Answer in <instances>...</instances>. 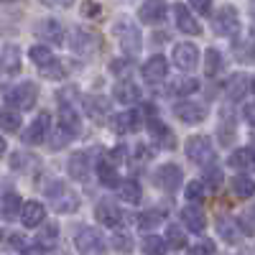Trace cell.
<instances>
[{
  "instance_id": "1",
  "label": "cell",
  "mask_w": 255,
  "mask_h": 255,
  "mask_svg": "<svg viewBox=\"0 0 255 255\" xmlns=\"http://www.w3.org/2000/svg\"><path fill=\"white\" fill-rule=\"evenodd\" d=\"M113 31H115L120 46H123V51H125L128 56H138V54H140V49H143V36H140L138 26H133L130 20L120 18L118 23L113 26Z\"/></svg>"
},
{
  "instance_id": "2",
  "label": "cell",
  "mask_w": 255,
  "mask_h": 255,
  "mask_svg": "<svg viewBox=\"0 0 255 255\" xmlns=\"http://www.w3.org/2000/svg\"><path fill=\"white\" fill-rule=\"evenodd\" d=\"M74 245H77L79 255H102L105 253V240L100 235V230H95V227H79V232L74 235Z\"/></svg>"
},
{
  "instance_id": "3",
  "label": "cell",
  "mask_w": 255,
  "mask_h": 255,
  "mask_svg": "<svg viewBox=\"0 0 255 255\" xmlns=\"http://www.w3.org/2000/svg\"><path fill=\"white\" fill-rule=\"evenodd\" d=\"M212 26H215V31L220 36H238L240 31V18H238V10L235 5H222L215 15V20H212Z\"/></svg>"
},
{
  "instance_id": "4",
  "label": "cell",
  "mask_w": 255,
  "mask_h": 255,
  "mask_svg": "<svg viewBox=\"0 0 255 255\" xmlns=\"http://www.w3.org/2000/svg\"><path fill=\"white\" fill-rule=\"evenodd\" d=\"M102 46V41L95 31L90 28H77L74 36H72V49L79 54V56H95Z\"/></svg>"
},
{
  "instance_id": "5",
  "label": "cell",
  "mask_w": 255,
  "mask_h": 255,
  "mask_svg": "<svg viewBox=\"0 0 255 255\" xmlns=\"http://www.w3.org/2000/svg\"><path fill=\"white\" fill-rule=\"evenodd\" d=\"M36 100H38L36 82H23V84H18V87H13L8 92V102L13 108H20V110H31L36 105Z\"/></svg>"
},
{
  "instance_id": "6",
  "label": "cell",
  "mask_w": 255,
  "mask_h": 255,
  "mask_svg": "<svg viewBox=\"0 0 255 255\" xmlns=\"http://www.w3.org/2000/svg\"><path fill=\"white\" fill-rule=\"evenodd\" d=\"M186 156L194 161V163L207 166L212 158H215V148H212V143L204 135H194V138L186 140Z\"/></svg>"
},
{
  "instance_id": "7",
  "label": "cell",
  "mask_w": 255,
  "mask_h": 255,
  "mask_svg": "<svg viewBox=\"0 0 255 255\" xmlns=\"http://www.w3.org/2000/svg\"><path fill=\"white\" fill-rule=\"evenodd\" d=\"M49 130H51V115L49 113H38L36 120L23 130V143H28V145L44 143V138L49 135Z\"/></svg>"
},
{
  "instance_id": "8",
  "label": "cell",
  "mask_w": 255,
  "mask_h": 255,
  "mask_svg": "<svg viewBox=\"0 0 255 255\" xmlns=\"http://www.w3.org/2000/svg\"><path fill=\"white\" fill-rule=\"evenodd\" d=\"M36 36L44 41V44H51V46H59L64 44V28L59 20L54 18H44V20H38V26H36Z\"/></svg>"
},
{
  "instance_id": "9",
  "label": "cell",
  "mask_w": 255,
  "mask_h": 255,
  "mask_svg": "<svg viewBox=\"0 0 255 255\" xmlns=\"http://www.w3.org/2000/svg\"><path fill=\"white\" fill-rule=\"evenodd\" d=\"M138 18L145 26H158L166 18V0H145L138 10Z\"/></svg>"
},
{
  "instance_id": "10",
  "label": "cell",
  "mask_w": 255,
  "mask_h": 255,
  "mask_svg": "<svg viewBox=\"0 0 255 255\" xmlns=\"http://www.w3.org/2000/svg\"><path fill=\"white\" fill-rule=\"evenodd\" d=\"M168 77V61L166 56H151L145 64H143V79L145 82H151V84H158Z\"/></svg>"
},
{
  "instance_id": "11",
  "label": "cell",
  "mask_w": 255,
  "mask_h": 255,
  "mask_svg": "<svg viewBox=\"0 0 255 255\" xmlns=\"http://www.w3.org/2000/svg\"><path fill=\"white\" fill-rule=\"evenodd\" d=\"M174 64L181 69V72H191V69H197V64H199V51L194 44H179L174 49Z\"/></svg>"
},
{
  "instance_id": "12",
  "label": "cell",
  "mask_w": 255,
  "mask_h": 255,
  "mask_svg": "<svg viewBox=\"0 0 255 255\" xmlns=\"http://www.w3.org/2000/svg\"><path fill=\"white\" fill-rule=\"evenodd\" d=\"M95 217H97V222H100V225H105V227H118V225L123 222V212L118 209V204H115V202L102 199V202H97Z\"/></svg>"
},
{
  "instance_id": "13",
  "label": "cell",
  "mask_w": 255,
  "mask_h": 255,
  "mask_svg": "<svg viewBox=\"0 0 255 255\" xmlns=\"http://www.w3.org/2000/svg\"><path fill=\"white\" fill-rule=\"evenodd\" d=\"M156 184L166 191H176L181 186V168L176 163H166L156 171Z\"/></svg>"
},
{
  "instance_id": "14",
  "label": "cell",
  "mask_w": 255,
  "mask_h": 255,
  "mask_svg": "<svg viewBox=\"0 0 255 255\" xmlns=\"http://www.w3.org/2000/svg\"><path fill=\"white\" fill-rule=\"evenodd\" d=\"M174 15H176V26H179V31H184V33H189V36H199L202 33V26L197 23V18L191 15V10L186 8V5H174Z\"/></svg>"
},
{
  "instance_id": "15",
  "label": "cell",
  "mask_w": 255,
  "mask_h": 255,
  "mask_svg": "<svg viewBox=\"0 0 255 255\" xmlns=\"http://www.w3.org/2000/svg\"><path fill=\"white\" fill-rule=\"evenodd\" d=\"M148 133H151L153 140L161 148H166V151H174V148H176V138H174L171 130H168V125H163L158 120H151V123H148Z\"/></svg>"
},
{
  "instance_id": "16",
  "label": "cell",
  "mask_w": 255,
  "mask_h": 255,
  "mask_svg": "<svg viewBox=\"0 0 255 255\" xmlns=\"http://www.w3.org/2000/svg\"><path fill=\"white\" fill-rule=\"evenodd\" d=\"M174 113L184 123H202L207 118V110L202 108V105H197V102H179L174 108Z\"/></svg>"
},
{
  "instance_id": "17",
  "label": "cell",
  "mask_w": 255,
  "mask_h": 255,
  "mask_svg": "<svg viewBox=\"0 0 255 255\" xmlns=\"http://www.w3.org/2000/svg\"><path fill=\"white\" fill-rule=\"evenodd\" d=\"M140 128V113H133V110H125L120 115L113 118V130L115 133H133Z\"/></svg>"
},
{
  "instance_id": "18",
  "label": "cell",
  "mask_w": 255,
  "mask_h": 255,
  "mask_svg": "<svg viewBox=\"0 0 255 255\" xmlns=\"http://www.w3.org/2000/svg\"><path fill=\"white\" fill-rule=\"evenodd\" d=\"M44 217H46V209H44V204H41V202H26L23 207H20V220H23L26 227L41 225V222H44Z\"/></svg>"
},
{
  "instance_id": "19",
  "label": "cell",
  "mask_w": 255,
  "mask_h": 255,
  "mask_svg": "<svg viewBox=\"0 0 255 255\" xmlns=\"http://www.w3.org/2000/svg\"><path fill=\"white\" fill-rule=\"evenodd\" d=\"M79 125H82L79 113L72 108V105H61V108H59V128H64L69 135H77L79 133Z\"/></svg>"
},
{
  "instance_id": "20",
  "label": "cell",
  "mask_w": 255,
  "mask_h": 255,
  "mask_svg": "<svg viewBox=\"0 0 255 255\" xmlns=\"http://www.w3.org/2000/svg\"><path fill=\"white\" fill-rule=\"evenodd\" d=\"M0 69H3L5 74H18L20 72V49L8 44L3 49V54H0Z\"/></svg>"
},
{
  "instance_id": "21",
  "label": "cell",
  "mask_w": 255,
  "mask_h": 255,
  "mask_svg": "<svg viewBox=\"0 0 255 255\" xmlns=\"http://www.w3.org/2000/svg\"><path fill=\"white\" fill-rule=\"evenodd\" d=\"M113 95H115V100L120 105H135L140 100V87H138V84H133V82H118Z\"/></svg>"
},
{
  "instance_id": "22",
  "label": "cell",
  "mask_w": 255,
  "mask_h": 255,
  "mask_svg": "<svg viewBox=\"0 0 255 255\" xmlns=\"http://www.w3.org/2000/svg\"><path fill=\"white\" fill-rule=\"evenodd\" d=\"M181 220H184V225H186V230L189 232H204V227H207V217H204V212L202 209H197V207H186L184 212H181Z\"/></svg>"
},
{
  "instance_id": "23",
  "label": "cell",
  "mask_w": 255,
  "mask_h": 255,
  "mask_svg": "<svg viewBox=\"0 0 255 255\" xmlns=\"http://www.w3.org/2000/svg\"><path fill=\"white\" fill-rule=\"evenodd\" d=\"M227 163L232 168H248V171H253L255 168V151L253 148H238V151L227 158Z\"/></svg>"
},
{
  "instance_id": "24",
  "label": "cell",
  "mask_w": 255,
  "mask_h": 255,
  "mask_svg": "<svg viewBox=\"0 0 255 255\" xmlns=\"http://www.w3.org/2000/svg\"><path fill=\"white\" fill-rule=\"evenodd\" d=\"M20 207H23V202H20V197L15 194L13 189H8L3 194V204H0V212L5 215V220H15L20 215Z\"/></svg>"
},
{
  "instance_id": "25",
  "label": "cell",
  "mask_w": 255,
  "mask_h": 255,
  "mask_svg": "<svg viewBox=\"0 0 255 255\" xmlns=\"http://www.w3.org/2000/svg\"><path fill=\"white\" fill-rule=\"evenodd\" d=\"M227 97L232 100V102H238V100H243L245 97V92H248V77L245 74H232L230 79H227Z\"/></svg>"
},
{
  "instance_id": "26",
  "label": "cell",
  "mask_w": 255,
  "mask_h": 255,
  "mask_svg": "<svg viewBox=\"0 0 255 255\" xmlns=\"http://www.w3.org/2000/svg\"><path fill=\"white\" fill-rule=\"evenodd\" d=\"M118 194H120V199L128 202V204H138V202H140V184L133 181V179L118 181Z\"/></svg>"
},
{
  "instance_id": "27",
  "label": "cell",
  "mask_w": 255,
  "mask_h": 255,
  "mask_svg": "<svg viewBox=\"0 0 255 255\" xmlns=\"http://www.w3.org/2000/svg\"><path fill=\"white\" fill-rule=\"evenodd\" d=\"M61 189V194H56V191H51V199H54V204H56V209L59 212H74L77 209V197L72 194V191L67 189V186H59Z\"/></svg>"
},
{
  "instance_id": "28",
  "label": "cell",
  "mask_w": 255,
  "mask_h": 255,
  "mask_svg": "<svg viewBox=\"0 0 255 255\" xmlns=\"http://www.w3.org/2000/svg\"><path fill=\"white\" fill-rule=\"evenodd\" d=\"M87 171H90V163H87V156L84 153H74L69 158V176L82 181V179H87Z\"/></svg>"
},
{
  "instance_id": "29",
  "label": "cell",
  "mask_w": 255,
  "mask_h": 255,
  "mask_svg": "<svg viewBox=\"0 0 255 255\" xmlns=\"http://www.w3.org/2000/svg\"><path fill=\"white\" fill-rule=\"evenodd\" d=\"M217 232H220V238L227 240L230 245H235L240 240V232H238V225L232 222L230 217H220L217 220Z\"/></svg>"
},
{
  "instance_id": "30",
  "label": "cell",
  "mask_w": 255,
  "mask_h": 255,
  "mask_svg": "<svg viewBox=\"0 0 255 255\" xmlns=\"http://www.w3.org/2000/svg\"><path fill=\"white\" fill-rule=\"evenodd\" d=\"M232 191H235V197H240V199H250L255 194V181L250 176H235L232 179Z\"/></svg>"
},
{
  "instance_id": "31",
  "label": "cell",
  "mask_w": 255,
  "mask_h": 255,
  "mask_svg": "<svg viewBox=\"0 0 255 255\" xmlns=\"http://www.w3.org/2000/svg\"><path fill=\"white\" fill-rule=\"evenodd\" d=\"M0 128L5 133H18L20 128V115L15 110H8V108H0Z\"/></svg>"
},
{
  "instance_id": "32",
  "label": "cell",
  "mask_w": 255,
  "mask_h": 255,
  "mask_svg": "<svg viewBox=\"0 0 255 255\" xmlns=\"http://www.w3.org/2000/svg\"><path fill=\"white\" fill-rule=\"evenodd\" d=\"M204 72H207V77H217V74L222 72V54H220L217 49H207Z\"/></svg>"
},
{
  "instance_id": "33",
  "label": "cell",
  "mask_w": 255,
  "mask_h": 255,
  "mask_svg": "<svg viewBox=\"0 0 255 255\" xmlns=\"http://www.w3.org/2000/svg\"><path fill=\"white\" fill-rule=\"evenodd\" d=\"M232 51H235L238 61H253V59H255V41H253V38L238 41V44L232 46Z\"/></svg>"
},
{
  "instance_id": "34",
  "label": "cell",
  "mask_w": 255,
  "mask_h": 255,
  "mask_svg": "<svg viewBox=\"0 0 255 255\" xmlns=\"http://www.w3.org/2000/svg\"><path fill=\"white\" fill-rule=\"evenodd\" d=\"M222 168H217V166H209V168H204V186L209 189V191H217L220 186H222Z\"/></svg>"
},
{
  "instance_id": "35",
  "label": "cell",
  "mask_w": 255,
  "mask_h": 255,
  "mask_svg": "<svg viewBox=\"0 0 255 255\" xmlns=\"http://www.w3.org/2000/svg\"><path fill=\"white\" fill-rule=\"evenodd\" d=\"M28 56H31V61L36 64V67H44V64L54 61V54H51V49H49V46H44V44H38V46H31Z\"/></svg>"
},
{
  "instance_id": "36",
  "label": "cell",
  "mask_w": 255,
  "mask_h": 255,
  "mask_svg": "<svg viewBox=\"0 0 255 255\" xmlns=\"http://www.w3.org/2000/svg\"><path fill=\"white\" fill-rule=\"evenodd\" d=\"M143 253L145 255H166V243L158 235H148L143 240Z\"/></svg>"
},
{
  "instance_id": "37",
  "label": "cell",
  "mask_w": 255,
  "mask_h": 255,
  "mask_svg": "<svg viewBox=\"0 0 255 255\" xmlns=\"http://www.w3.org/2000/svg\"><path fill=\"white\" fill-rule=\"evenodd\" d=\"M84 105H87V113L92 118H102L105 113H108V108H110V102L105 100V97H87V100H84Z\"/></svg>"
},
{
  "instance_id": "38",
  "label": "cell",
  "mask_w": 255,
  "mask_h": 255,
  "mask_svg": "<svg viewBox=\"0 0 255 255\" xmlns=\"http://www.w3.org/2000/svg\"><path fill=\"white\" fill-rule=\"evenodd\" d=\"M166 245H171L174 250H179V248H184L186 245V232L184 230H179V227H168L166 230V240H163Z\"/></svg>"
},
{
  "instance_id": "39",
  "label": "cell",
  "mask_w": 255,
  "mask_h": 255,
  "mask_svg": "<svg viewBox=\"0 0 255 255\" xmlns=\"http://www.w3.org/2000/svg\"><path fill=\"white\" fill-rule=\"evenodd\" d=\"M197 90H199V82H197V79H191V77H186V79H176V82H174V87H171L174 95H191V92H197Z\"/></svg>"
},
{
  "instance_id": "40",
  "label": "cell",
  "mask_w": 255,
  "mask_h": 255,
  "mask_svg": "<svg viewBox=\"0 0 255 255\" xmlns=\"http://www.w3.org/2000/svg\"><path fill=\"white\" fill-rule=\"evenodd\" d=\"M97 174H100V181L105 184V186H118V174H115V168L110 166V163H100L97 166Z\"/></svg>"
},
{
  "instance_id": "41",
  "label": "cell",
  "mask_w": 255,
  "mask_h": 255,
  "mask_svg": "<svg viewBox=\"0 0 255 255\" xmlns=\"http://www.w3.org/2000/svg\"><path fill=\"white\" fill-rule=\"evenodd\" d=\"M38 72H41V77H46V79H64V67L56 59L44 64V67H38Z\"/></svg>"
},
{
  "instance_id": "42",
  "label": "cell",
  "mask_w": 255,
  "mask_h": 255,
  "mask_svg": "<svg viewBox=\"0 0 255 255\" xmlns=\"http://www.w3.org/2000/svg\"><path fill=\"white\" fill-rule=\"evenodd\" d=\"M184 191H186V199H189V202H202L204 194H207V189H204L202 181H189Z\"/></svg>"
},
{
  "instance_id": "43",
  "label": "cell",
  "mask_w": 255,
  "mask_h": 255,
  "mask_svg": "<svg viewBox=\"0 0 255 255\" xmlns=\"http://www.w3.org/2000/svg\"><path fill=\"white\" fill-rule=\"evenodd\" d=\"M113 248L118 253H133V238L130 235H123V232H118V235L113 238Z\"/></svg>"
},
{
  "instance_id": "44",
  "label": "cell",
  "mask_w": 255,
  "mask_h": 255,
  "mask_svg": "<svg viewBox=\"0 0 255 255\" xmlns=\"http://www.w3.org/2000/svg\"><path fill=\"white\" fill-rule=\"evenodd\" d=\"M163 215L161 212H145V215H140V227L143 230H153L156 225H161Z\"/></svg>"
},
{
  "instance_id": "45",
  "label": "cell",
  "mask_w": 255,
  "mask_h": 255,
  "mask_svg": "<svg viewBox=\"0 0 255 255\" xmlns=\"http://www.w3.org/2000/svg\"><path fill=\"white\" fill-rule=\"evenodd\" d=\"M56 235H59V227H56V225H46V230L38 235V243H41V245H49V243L56 240Z\"/></svg>"
},
{
  "instance_id": "46",
  "label": "cell",
  "mask_w": 255,
  "mask_h": 255,
  "mask_svg": "<svg viewBox=\"0 0 255 255\" xmlns=\"http://www.w3.org/2000/svg\"><path fill=\"white\" fill-rule=\"evenodd\" d=\"M72 138H74V135H69L67 130H64V128H59L56 135H54V140H51V148H54V151H59V148H61V145H67Z\"/></svg>"
},
{
  "instance_id": "47",
  "label": "cell",
  "mask_w": 255,
  "mask_h": 255,
  "mask_svg": "<svg viewBox=\"0 0 255 255\" xmlns=\"http://www.w3.org/2000/svg\"><path fill=\"white\" fill-rule=\"evenodd\" d=\"M191 255H215V243L204 240V243L194 245V248H191Z\"/></svg>"
},
{
  "instance_id": "48",
  "label": "cell",
  "mask_w": 255,
  "mask_h": 255,
  "mask_svg": "<svg viewBox=\"0 0 255 255\" xmlns=\"http://www.w3.org/2000/svg\"><path fill=\"white\" fill-rule=\"evenodd\" d=\"M189 3L199 15H209L212 13V0H189Z\"/></svg>"
},
{
  "instance_id": "49",
  "label": "cell",
  "mask_w": 255,
  "mask_h": 255,
  "mask_svg": "<svg viewBox=\"0 0 255 255\" xmlns=\"http://www.w3.org/2000/svg\"><path fill=\"white\" fill-rule=\"evenodd\" d=\"M41 3L49 5V8H72L74 0H41Z\"/></svg>"
},
{
  "instance_id": "50",
  "label": "cell",
  "mask_w": 255,
  "mask_h": 255,
  "mask_svg": "<svg viewBox=\"0 0 255 255\" xmlns=\"http://www.w3.org/2000/svg\"><path fill=\"white\" fill-rule=\"evenodd\" d=\"M245 120H248L250 125H255V100L245 105Z\"/></svg>"
},
{
  "instance_id": "51",
  "label": "cell",
  "mask_w": 255,
  "mask_h": 255,
  "mask_svg": "<svg viewBox=\"0 0 255 255\" xmlns=\"http://www.w3.org/2000/svg\"><path fill=\"white\" fill-rule=\"evenodd\" d=\"M113 158H115V161H123V158H128V148H125V145H115Z\"/></svg>"
},
{
  "instance_id": "52",
  "label": "cell",
  "mask_w": 255,
  "mask_h": 255,
  "mask_svg": "<svg viewBox=\"0 0 255 255\" xmlns=\"http://www.w3.org/2000/svg\"><path fill=\"white\" fill-rule=\"evenodd\" d=\"M97 13V5L92 3V0H90V3H87V8H82V15H95Z\"/></svg>"
},
{
  "instance_id": "53",
  "label": "cell",
  "mask_w": 255,
  "mask_h": 255,
  "mask_svg": "<svg viewBox=\"0 0 255 255\" xmlns=\"http://www.w3.org/2000/svg\"><path fill=\"white\" fill-rule=\"evenodd\" d=\"M5 148H8V145H5V140H3V135H0V158H3V156H5Z\"/></svg>"
},
{
  "instance_id": "54",
  "label": "cell",
  "mask_w": 255,
  "mask_h": 255,
  "mask_svg": "<svg viewBox=\"0 0 255 255\" xmlns=\"http://www.w3.org/2000/svg\"><path fill=\"white\" fill-rule=\"evenodd\" d=\"M250 15L255 18V0H253V3H250Z\"/></svg>"
},
{
  "instance_id": "55",
  "label": "cell",
  "mask_w": 255,
  "mask_h": 255,
  "mask_svg": "<svg viewBox=\"0 0 255 255\" xmlns=\"http://www.w3.org/2000/svg\"><path fill=\"white\" fill-rule=\"evenodd\" d=\"M3 3H13V0H3Z\"/></svg>"
},
{
  "instance_id": "56",
  "label": "cell",
  "mask_w": 255,
  "mask_h": 255,
  "mask_svg": "<svg viewBox=\"0 0 255 255\" xmlns=\"http://www.w3.org/2000/svg\"><path fill=\"white\" fill-rule=\"evenodd\" d=\"M253 90H255V84H253Z\"/></svg>"
}]
</instances>
